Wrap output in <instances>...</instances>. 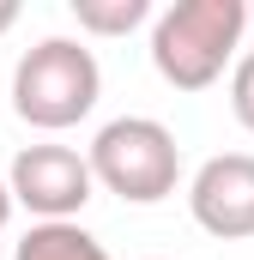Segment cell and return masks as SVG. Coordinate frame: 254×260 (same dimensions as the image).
I'll return each mask as SVG.
<instances>
[{
  "label": "cell",
  "instance_id": "cell-1",
  "mask_svg": "<svg viewBox=\"0 0 254 260\" xmlns=\"http://www.w3.org/2000/svg\"><path fill=\"white\" fill-rule=\"evenodd\" d=\"M242 30H248L242 0H176L151 18V67L176 91H206L224 79V67L242 61L236 55Z\"/></svg>",
  "mask_w": 254,
  "mask_h": 260
},
{
  "label": "cell",
  "instance_id": "cell-2",
  "mask_svg": "<svg viewBox=\"0 0 254 260\" xmlns=\"http://www.w3.org/2000/svg\"><path fill=\"white\" fill-rule=\"evenodd\" d=\"M97 97H103V67L73 37H43L12 67V115L30 121L37 133L79 127L97 109Z\"/></svg>",
  "mask_w": 254,
  "mask_h": 260
},
{
  "label": "cell",
  "instance_id": "cell-3",
  "mask_svg": "<svg viewBox=\"0 0 254 260\" xmlns=\"http://www.w3.org/2000/svg\"><path fill=\"white\" fill-rule=\"evenodd\" d=\"M85 157H91L97 188L121 194L127 206H157L182 182V145L151 115H115V121H103Z\"/></svg>",
  "mask_w": 254,
  "mask_h": 260
},
{
  "label": "cell",
  "instance_id": "cell-4",
  "mask_svg": "<svg viewBox=\"0 0 254 260\" xmlns=\"http://www.w3.org/2000/svg\"><path fill=\"white\" fill-rule=\"evenodd\" d=\"M6 188L37 224H79V212L97 194V176L91 157L73 145H24L6 170Z\"/></svg>",
  "mask_w": 254,
  "mask_h": 260
},
{
  "label": "cell",
  "instance_id": "cell-5",
  "mask_svg": "<svg viewBox=\"0 0 254 260\" xmlns=\"http://www.w3.org/2000/svg\"><path fill=\"white\" fill-rule=\"evenodd\" d=\"M194 224L218 242H248L254 236V151H218L194 170L188 182Z\"/></svg>",
  "mask_w": 254,
  "mask_h": 260
},
{
  "label": "cell",
  "instance_id": "cell-6",
  "mask_svg": "<svg viewBox=\"0 0 254 260\" xmlns=\"http://www.w3.org/2000/svg\"><path fill=\"white\" fill-rule=\"evenodd\" d=\"M12 260H109V248L85 224H30L18 236Z\"/></svg>",
  "mask_w": 254,
  "mask_h": 260
},
{
  "label": "cell",
  "instance_id": "cell-7",
  "mask_svg": "<svg viewBox=\"0 0 254 260\" xmlns=\"http://www.w3.org/2000/svg\"><path fill=\"white\" fill-rule=\"evenodd\" d=\"M73 18L91 37H127L151 18V0H73Z\"/></svg>",
  "mask_w": 254,
  "mask_h": 260
},
{
  "label": "cell",
  "instance_id": "cell-8",
  "mask_svg": "<svg viewBox=\"0 0 254 260\" xmlns=\"http://www.w3.org/2000/svg\"><path fill=\"white\" fill-rule=\"evenodd\" d=\"M230 109H236V121L254 133V49L230 67Z\"/></svg>",
  "mask_w": 254,
  "mask_h": 260
},
{
  "label": "cell",
  "instance_id": "cell-9",
  "mask_svg": "<svg viewBox=\"0 0 254 260\" xmlns=\"http://www.w3.org/2000/svg\"><path fill=\"white\" fill-rule=\"evenodd\" d=\"M12 24H18V0H0V37H6Z\"/></svg>",
  "mask_w": 254,
  "mask_h": 260
},
{
  "label": "cell",
  "instance_id": "cell-10",
  "mask_svg": "<svg viewBox=\"0 0 254 260\" xmlns=\"http://www.w3.org/2000/svg\"><path fill=\"white\" fill-rule=\"evenodd\" d=\"M12 206H18V200H12V188H6V182H0V230H6V218H12Z\"/></svg>",
  "mask_w": 254,
  "mask_h": 260
},
{
  "label": "cell",
  "instance_id": "cell-11",
  "mask_svg": "<svg viewBox=\"0 0 254 260\" xmlns=\"http://www.w3.org/2000/svg\"><path fill=\"white\" fill-rule=\"evenodd\" d=\"M248 24H254V6H248Z\"/></svg>",
  "mask_w": 254,
  "mask_h": 260
}]
</instances>
